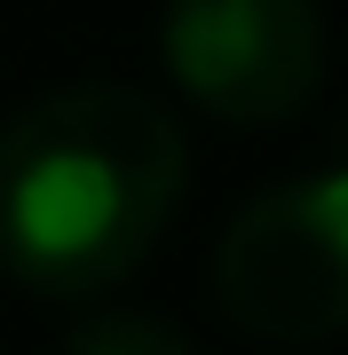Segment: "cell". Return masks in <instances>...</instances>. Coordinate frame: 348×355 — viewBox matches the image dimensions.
<instances>
[{
	"label": "cell",
	"instance_id": "obj_1",
	"mask_svg": "<svg viewBox=\"0 0 348 355\" xmlns=\"http://www.w3.org/2000/svg\"><path fill=\"white\" fill-rule=\"evenodd\" d=\"M190 142L158 95L72 79L0 119V268L48 300H95L167 237Z\"/></svg>",
	"mask_w": 348,
	"mask_h": 355
},
{
	"label": "cell",
	"instance_id": "obj_4",
	"mask_svg": "<svg viewBox=\"0 0 348 355\" xmlns=\"http://www.w3.org/2000/svg\"><path fill=\"white\" fill-rule=\"evenodd\" d=\"M64 355H198V347H190L182 324L151 316V308H111V316H88V324H79Z\"/></svg>",
	"mask_w": 348,
	"mask_h": 355
},
{
	"label": "cell",
	"instance_id": "obj_3",
	"mask_svg": "<svg viewBox=\"0 0 348 355\" xmlns=\"http://www.w3.org/2000/svg\"><path fill=\"white\" fill-rule=\"evenodd\" d=\"M158 55L206 119L285 127L324 87V8L317 0H167Z\"/></svg>",
	"mask_w": 348,
	"mask_h": 355
},
{
	"label": "cell",
	"instance_id": "obj_2",
	"mask_svg": "<svg viewBox=\"0 0 348 355\" xmlns=\"http://www.w3.org/2000/svg\"><path fill=\"white\" fill-rule=\"evenodd\" d=\"M214 300L245 340L317 347L348 331V166L254 190L214 245Z\"/></svg>",
	"mask_w": 348,
	"mask_h": 355
}]
</instances>
